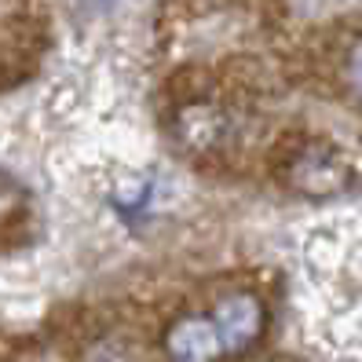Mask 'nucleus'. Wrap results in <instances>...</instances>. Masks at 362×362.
Listing matches in <instances>:
<instances>
[{"label":"nucleus","mask_w":362,"mask_h":362,"mask_svg":"<svg viewBox=\"0 0 362 362\" xmlns=\"http://www.w3.org/2000/svg\"><path fill=\"white\" fill-rule=\"evenodd\" d=\"M209 322L216 326L223 351H245L264 329V308H260L257 296H249V293H230L216 304Z\"/></svg>","instance_id":"1"},{"label":"nucleus","mask_w":362,"mask_h":362,"mask_svg":"<svg viewBox=\"0 0 362 362\" xmlns=\"http://www.w3.org/2000/svg\"><path fill=\"white\" fill-rule=\"evenodd\" d=\"M168 351H173L176 362H212L223 348H220L216 326L209 318H183L168 333Z\"/></svg>","instance_id":"2"},{"label":"nucleus","mask_w":362,"mask_h":362,"mask_svg":"<svg viewBox=\"0 0 362 362\" xmlns=\"http://www.w3.org/2000/svg\"><path fill=\"white\" fill-rule=\"evenodd\" d=\"M151 190H154V180L151 176H143V173H121L114 180V190H110V198L117 209L124 212H139L146 202H151Z\"/></svg>","instance_id":"3"},{"label":"nucleus","mask_w":362,"mask_h":362,"mask_svg":"<svg viewBox=\"0 0 362 362\" xmlns=\"http://www.w3.org/2000/svg\"><path fill=\"white\" fill-rule=\"evenodd\" d=\"M18 198H23V194H18V187H15L8 176H0V216H4V212H8Z\"/></svg>","instance_id":"4"},{"label":"nucleus","mask_w":362,"mask_h":362,"mask_svg":"<svg viewBox=\"0 0 362 362\" xmlns=\"http://www.w3.org/2000/svg\"><path fill=\"white\" fill-rule=\"evenodd\" d=\"M351 81H355V88L362 92V45L351 52Z\"/></svg>","instance_id":"5"},{"label":"nucleus","mask_w":362,"mask_h":362,"mask_svg":"<svg viewBox=\"0 0 362 362\" xmlns=\"http://www.w3.org/2000/svg\"><path fill=\"white\" fill-rule=\"evenodd\" d=\"M84 4H110V0H84Z\"/></svg>","instance_id":"6"}]
</instances>
